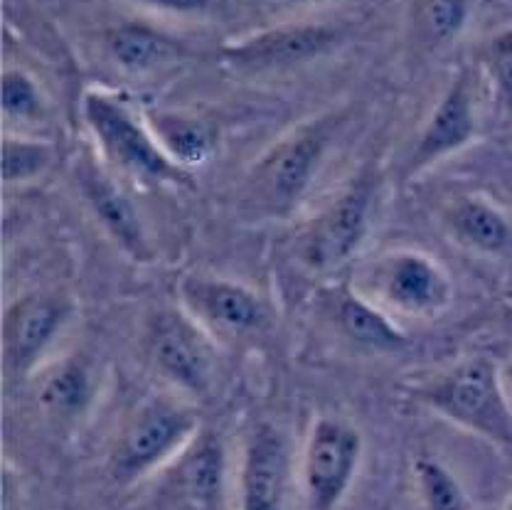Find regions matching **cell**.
Listing matches in <instances>:
<instances>
[{"label": "cell", "instance_id": "6da1fadb", "mask_svg": "<svg viewBox=\"0 0 512 510\" xmlns=\"http://www.w3.org/2000/svg\"><path fill=\"white\" fill-rule=\"evenodd\" d=\"M409 395L436 417L466 432L512 446V407L500 377V363L490 355H468L414 385Z\"/></svg>", "mask_w": 512, "mask_h": 510}, {"label": "cell", "instance_id": "7a4b0ae2", "mask_svg": "<svg viewBox=\"0 0 512 510\" xmlns=\"http://www.w3.org/2000/svg\"><path fill=\"white\" fill-rule=\"evenodd\" d=\"M82 119L96 153L114 170L156 185H190V173L175 166L146 116H138L124 94L94 87L82 97Z\"/></svg>", "mask_w": 512, "mask_h": 510}, {"label": "cell", "instance_id": "3957f363", "mask_svg": "<svg viewBox=\"0 0 512 510\" xmlns=\"http://www.w3.org/2000/svg\"><path fill=\"white\" fill-rule=\"evenodd\" d=\"M197 434L200 417L195 407L175 397H153L124 424L109 454L106 471L119 486L136 483L183 454Z\"/></svg>", "mask_w": 512, "mask_h": 510}, {"label": "cell", "instance_id": "277c9868", "mask_svg": "<svg viewBox=\"0 0 512 510\" xmlns=\"http://www.w3.org/2000/svg\"><path fill=\"white\" fill-rule=\"evenodd\" d=\"M365 276L362 294L389 316L436 318L453 301V284L444 264L416 249L384 254Z\"/></svg>", "mask_w": 512, "mask_h": 510}, {"label": "cell", "instance_id": "5b68a950", "mask_svg": "<svg viewBox=\"0 0 512 510\" xmlns=\"http://www.w3.org/2000/svg\"><path fill=\"white\" fill-rule=\"evenodd\" d=\"M146 353L156 373L190 397L210 395L217 380V348L210 331L183 306L163 308L146 331Z\"/></svg>", "mask_w": 512, "mask_h": 510}, {"label": "cell", "instance_id": "8992f818", "mask_svg": "<svg viewBox=\"0 0 512 510\" xmlns=\"http://www.w3.org/2000/svg\"><path fill=\"white\" fill-rule=\"evenodd\" d=\"M325 141L328 134L320 126H308L274 143L247 178V193L256 207L269 215H288L301 203L323 163Z\"/></svg>", "mask_w": 512, "mask_h": 510}, {"label": "cell", "instance_id": "52a82bcc", "mask_svg": "<svg viewBox=\"0 0 512 510\" xmlns=\"http://www.w3.org/2000/svg\"><path fill=\"white\" fill-rule=\"evenodd\" d=\"M362 434L338 417H318L303 446L301 481L311 510H335L360 469Z\"/></svg>", "mask_w": 512, "mask_h": 510}, {"label": "cell", "instance_id": "ba28073f", "mask_svg": "<svg viewBox=\"0 0 512 510\" xmlns=\"http://www.w3.org/2000/svg\"><path fill=\"white\" fill-rule=\"evenodd\" d=\"M74 299L62 291H30L8 306L3 318V363L8 375L30 377L74 316Z\"/></svg>", "mask_w": 512, "mask_h": 510}, {"label": "cell", "instance_id": "9c48e42d", "mask_svg": "<svg viewBox=\"0 0 512 510\" xmlns=\"http://www.w3.org/2000/svg\"><path fill=\"white\" fill-rule=\"evenodd\" d=\"M370 188L345 190L303 225L296 237V257L308 272L330 274L348 264L362 247L370 222Z\"/></svg>", "mask_w": 512, "mask_h": 510}, {"label": "cell", "instance_id": "30bf717a", "mask_svg": "<svg viewBox=\"0 0 512 510\" xmlns=\"http://www.w3.org/2000/svg\"><path fill=\"white\" fill-rule=\"evenodd\" d=\"M180 306L195 316L207 331L249 336L269 326L266 301L249 286L222 276L190 274L178 286Z\"/></svg>", "mask_w": 512, "mask_h": 510}, {"label": "cell", "instance_id": "8fae6325", "mask_svg": "<svg viewBox=\"0 0 512 510\" xmlns=\"http://www.w3.org/2000/svg\"><path fill=\"white\" fill-rule=\"evenodd\" d=\"M478 134V109L476 89H473L471 74L463 69L444 97L439 99L421 126L414 148L407 156V175H416L421 170L436 166L444 158L453 156L466 148Z\"/></svg>", "mask_w": 512, "mask_h": 510}, {"label": "cell", "instance_id": "7c38bea8", "mask_svg": "<svg viewBox=\"0 0 512 510\" xmlns=\"http://www.w3.org/2000/svg\"><path fill=\"white\" fill-rule=\"evenodd\" d=\"M343 42V33L333 25L298 23L279 25L224 47V60L239 69L261 72V69H281L301 65L328 55Z\"/></svg>", "mask_w": 512, "mask_h": 510}, {"label": "cell", "instance_id": "4fadbf2b", "mask_svg": "<svg viewBox=\"0 0 512 510\" xmlns=\"http://www.w3.org/2000/svg\"><path fill=\"white\" fill-rule=\"evenodd\" d=\"M291 481V444L276 424L259 422L247 434L239 469L242 510H284Z\"/></svg>", "mask_w": 512, "mask_h": 510}, {"label": "cell", "instance_id": "5bb4252c", "mask_svg": "<svg viewBox=\"0 0 512 510\" xmlns=\"http://www.w3.org/2000/svg\"><path fill=\"white\" fill-rule=\"evenodd\" d=\"M74 178H77V188L84 203L92 210L101 230L114 239L116 247L128 254L133 262H151L153 249L146 230H143L141 217L128 195L121 190V185H116V180L111 178L109 170L96 163L94 158L82 156L74 166Z\"/></svg>", "mask_w": 512, "mask_h": 510}, {"label": "cell", "instance_id": "9a60e30c", "mask_svg": "<svg viewBox=\"0 0 512 510\" xmlns=\"http://www.w3.org/2000/svg\"><path fill=\"white\" fill-rule=\"evenodd\" d=\"M325 313L345 338L367 350L392 353L409 343L407 333L394 323V318L350 284H340L330 291L325 299Z\"/></svg>", "mask_w": 512, "mask_h": 510}, {"label": "cell", "instance_id": "2e32d148", "mask_svg": "<svg viewBox=\"0 0 512 510\" xmlns=\"http://www.w3.org/2000/svg\"><path fill=\"white\" fill-rule=\"evenodd\" d=\"M444 225L458 244L485 257L512 252V222L498 205L480 195H461L446 205Z\"/></svg>", "mask_w": 512, "mask_h": 510}, {"label": "cell", "instance_id": "e0dca14e", "mask_svg": "<svg viewBox=\"0 0 512 510\" xmlns=\"http://www.w3.org/2000/svg\"><path fill=\"white\" fill-rule=\"evenodd\" d=\"M101 390L99 370L84 355H64L50 365L40 377V407L62 422L84 417L92 412L96 395Z\"/></svg>", "mask_w": 512, "mask_h": 510}, {"label": "cell", "instance_id": "ac0fdd59", "mask_svg": "<svg viewBox=\"0 0 512 510\" xmlns=\"http://www.w3.org/2000/svg\"><path fill=\"white\" fill-rule=\"evenodd\" d=\"M224 476H227V456L220 437L212 432L197 434L180 454L178 464V481L185 498L200 510H215L224 496Z\"/></svg>", "mask_w": 512, "mask_h": 510}, {"label": "cell", "instance_id": "d6986e66", "mask_svg": "<svg viewBox=\"0 0 512 510\" xmlns=\"http://www.w3.org/2000/svg\"><path fill=\"white\" fill-rule=\"evenodd\" d=\"M153 136L158 138L165 156L183 170L205 166L217 146V131L210 121L200 116L175 114V111H158L146 116Z\"/></svg>", "mask_w": 512, "mask_h": 510}, {"label": "cell", "instance_id": "ffe728a7", "mask_svg": "<svg viewBox=\"0 0 512 510\" xmlns=\"http://www.w3.org/2000/svg\"><path fill=\"white\" fill-rule=\"evenodd\" d=\"M106 50L111 60L131 74H151L178 60L180 47L170 37L146 28L124 23L106 33Z\"/></svg>", "mask_w": 512, "mask_h": 510}, {"label": "cell", "instance_id": "44dd1931", "mask_svg": "<svg viewBox=\"0 0 512 510\" xmlns=\"http://www.w3.org/2000/svg\"><path fill=\"white\" fill-rule=\"evenodd\" d=\"M471 15V0H414L412 28L416 45L439 50L463 33Z\"/></svg>", "mask_w": 512, "mask_h": 510}, {"label": "cell", "instance_id": "7402d4cb", "mask_svg": "<svg viewBox=\"0 0 512 510\" xmlns=\"http://www.w3.org/2000/svg\"><path fill=\"white\" fill-rule=\"evenodd\" d=\"M55 161V146L45 138L5 134L3 138V183H30L40 178Z\"/></svg>", "mask_w": 512, "mask_h": 510}, {"label": "cell", "instance_id": "603a6c76", "mask_svg": "<svg viewBox=\"0 0 512 510\" xmlns=\"http://www.w3.org/2000/svg\"><path fill=\"white\" fill-rule=\"evenodd\" d=\"M47 97L35 77L23 69L3 72V116L8 124L37 126L47 119Z\"/></svg>", "mask_w": 512, "mask_h": 510}, {"label": "cell", "instance_id": "cb8c5ba5", "mask_svg": "<svg viewBox=\"0 0 512 510\" xmlns=\"http://www.w3.org/2000/svg\"><path fill=\"white\" fill-rule=\"evenodd\" d=\"M414 478L429 510H468L466 491L439 459L419 456L414 461Z\"/></svg>", "mask_w": 512, "mask_h": 510}, {"label": "cell", "instance_id": "d4e9b609", "mask_svg": "<svg viewBox=\"0 0 512 510\" xmlns=\"http://www.w3.org/2000/svg\"><path fill=\"white\" fill-rule=\"evenodd\" d=\"M485 65L505 102H512V30H505L490 40Z\"/></svg>", "mask_w": 512, "mask_h": 510}, {"label": "cell", "instance_id": "484cf974", "mask_svg": "<svg viewBox=\"0 0 512 510\" xmlns=\"http://www.w3.org/2000/svg\"><path fill=\"white\" fill-rule=\"evenodd\" d=\"M151 3L170 10H205L210 0H151Z\"/></svg>", "mask_w": 512, "mask_h": 510}, {"label": "cell", "instance_id": "4316f807", "mask_svg": "<svg viewBox=\"0 0 512 510\" xmlns=\"http://www.w3.org/2000/svg\"><path fill=\"white\" fill-rule=\"evenodd\" d=\"M500 377H503V387H505V395H508L510 407H512V353L508 358L500 363Z\"/></svg>", "mask_w": 512, "mask_h": 510}, {"label": "cell", "instance_id": "83f0119b", "mask_svg": "<svg viewBox=\"0 0 512 510\" xmlns=\"http://www.w3.org/2000/svg\"><path fill=\"white\" fill-rule=\"evenodd\" d=\"M503 510H512V493H510V498H508V503H505V508Z\"/></svg>", "mask_w": 512, "mask_h": 510}, {"label": "cell", "instance_id": "f1b7e54d", "mask_svg": "<svg viewBox=\"0 0 512 510\" xmlns=\"http://www.w3.org/2000/svg\"><path fill=\"white\" fill-rule=\"evenodd\" d=\"M510 306H512V294H510Z\"/></svg>", "mask_w": 512, "mask_h": 510}]
</instances>
